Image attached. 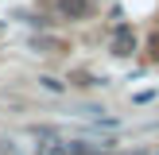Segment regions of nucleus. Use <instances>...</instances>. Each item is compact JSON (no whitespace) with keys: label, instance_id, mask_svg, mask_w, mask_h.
Segmentation results:
<instances>
[{"label":"nucleus","instance_id":"f257e3e1","mask_svg":"<svg viewBox=\"0 0 159 155\" xmlns=\"http://www.w3.org/2000/svg\"><path fill=\"white\" fill-rule=\"evenodd\" d=\"M132 51H136V35H132V27H116V35H113V54L128 58Z\"/></svg>","mask_w":159,"mask_h":155},{"label":"nucleus","instance_id":"f03ea898","mask_svg":"<svg viewBox=\"0 0 159 155\" xmlns=\"http://www.w3.org/2000/svg\"><path fill=\"white\" fill-rule=\"evenodd\" d=\"M58 12L70 20H85L89 16V0H58Z\"/></svg>","mask_w":159,"mask_h":155},{"label":"nucleus","instance_id":"7ed1b4c3","mask_svg":"<svg viewBox=\"0 0 159 155\" xmlns=\"http://www.w3.org/2000/svg\"><path fill=\"white\" fill-rule=\"evenodd\" d=\"M66 155H97V151L85 147V144H66Z\"/></svg>","mask_w":159,"mask_h":155},{"label":"nucleus","instance_id":"20e7f679","mask_svg":"<svg viewBox=\"0 0 159 155\" xmlns=\"http://www.w3.org/2000/svg\"><path fill=\"white\" fill-rule=\"evenodd\" d=\"M35 46H43V51H62V43H54V39H43V43L35 39Z\"/></svg>","mask_w":159,"mask_h":155},{"label":"nucleus","instance_id":"39448f33","mask_svg":"<svg viewBox=\"0 0 159 155\" xmlns=\"http://www.w3.org/2000/svg\"><path fill=\"white\" fill-rule=\"evenodd\" d=\"M148 46H152V58H159V31L152 35V43H148Z\"/></svg>","mask_w":159,"mask_h":155},{"label":"nucleus","instance_id":"423d86ee","mask_svg":"<svg viewBox=\"0 0 159 155\" xmlns=\"http://www.w3.org/2000/svg\"><path fill=\"white\" fill-rule=\"evenodd\" d=\"M136 155H144V151H136Z\"/></svg>","mask_w":159,"mask_h":155},{"label":"nucleus","instance_id":"0eeeda50","mask_svg":"<svg viewBox=\"0 0 159 155\" xmlns=\"http://www.w3.org/2000/svg\"><path fill=\"white\" fill-rule=\"evenodd\" d=\"M47 155H54V151H47Z\"/></svg>","mask_w":159,"mask_h":155}]
</instances>
